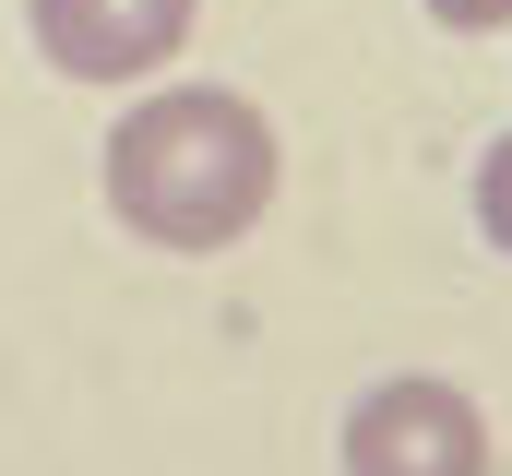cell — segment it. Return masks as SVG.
<instances>
[{
  "label": "cell",
  "mask_w": 512,
  "mask_h": 476,
  "mask_svg": "<svg viewBox=\"0 0 512 476\" xmlns=\"http://www.w3.org/2000/svg\"><path fill=\"white\" fill-rule=\"evenodd\" d=\"M274 119L239 84H143L96 155V191L143 250H227L274 203Z\"/></svg>",
  "instance_id": "obj_1"
},
{
  "label": "cell",
  "mask_w": 512,
  "mask_h": 476,
  "mask_svg": "<svg viewBox=\"0 0 512 476\" xmlns=\"http://www.w3.org/2000/svg\"><path fill=\"white\" fill-rule=\"evenodd\" d=\"M346 476H489V417L441 369H393L346 405Z\"/></svg>",
  "instance_id": "obj_2"
},
{
  "label": "cell",
  "mask_w": 512,
  "mask_h": 476,
  "mask_svg": "<svg viewBox=\"0 0 512 476\" xmlns=\"http://www.w3.org/2000/svg\"><path fill=\"white\" fill-rule=\"evenodd\" d=\"M191 12L203 0H24V36L60 84H167V60L191 48Z\"/></svg>",
  "instance_id": "obj_3"
},
{
  "label": "cell",
  "mask_w": 512,
  "mask_h": 476,
  "mask_svg": "<svg viewBox=\"0 0 512 476\" xmlns=\"http://www.w3.org/2000/svg\"><path fill=\"white\" fill-rule=\"evenodd\" d=\"M477 238H489V250L512 262V131L489 143V155H477Z\"/></svg>",
  "instance_id": "obj_4"
},
{
  "label": "cell",
  "mask_w": 512,
  "mask_h": 476,
  "mask_svg": "<svg viewBox=\"0 0 512 476\" xmlns=\"http://www.w3.org/2000/svg\"><path fill=\"white\" fill-rule=\"evenodd\" d=\"M429 24H441V36H501L512 0H429Z\"/></svg>",
  "instance_id": "obj_5"
}]
</instances>
